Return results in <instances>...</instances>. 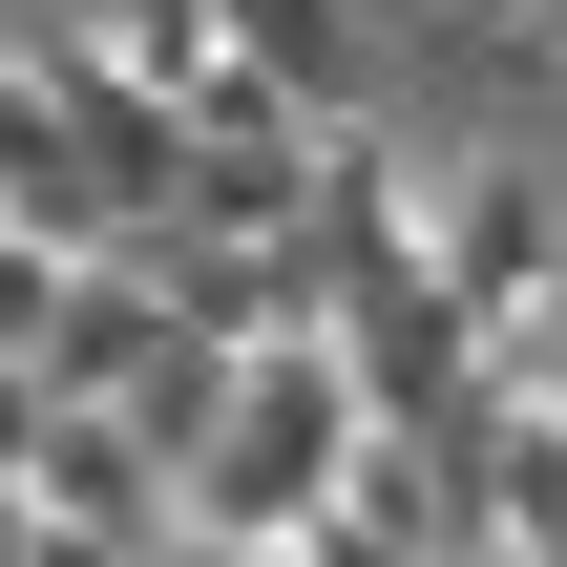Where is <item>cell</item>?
<instances>
[{
    "instance_id": "1",
    "label": "cell",
    "mask_w": 567,
    "mask_h": 567,
    "mask_svg": "<svg viewBox=\"0 0 567 567\" xmlns=\"http://www.w3.org/2000/svg\"><path fill=\"white\" fill-rule=\"evenodd\" d=\"M358 379H337V337H252L231 358V400H210V442H189V526L210 547H295L337 484H358Z\"/></svg>"
},
{
    "instance_id": "3",
    "label": "cell",
    "mask_w": 567,
    "mask_h": 567,
    "mask_svg": "<svg viewBox=\"0 0 567 567\" xmlns=\"http://www.w3.org/2000/svg\"><path fill=\"white\" fill-rule=\"evenodd\" d=\"M42 421H63V379H42V358H0V484H42Z\"/></svg>"
},
{
    "instance_id": "2",
    "label": "cell",
    "mask_w": 567,
    "mask_h": 567,
    "mask_svg": "<svg viewBox=\"0 0 567 567\" xmlns=\"http://www.w3.org/2000/svg\"><path fill=\"white\" fill-rule=\"evenodd\" d=\"M210 42H231V63H274L295 105H337V84H358V42H337V0H210Z\"/></svg>"
}]
</instances>
